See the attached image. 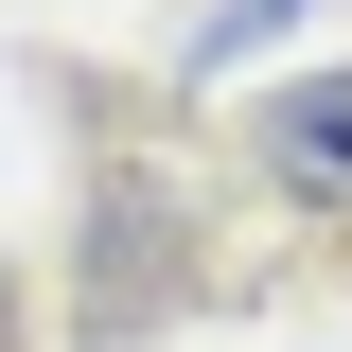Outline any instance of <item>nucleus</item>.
I'll return each mask as SVG.
<instances>
[{"label":"nucleus","mask_w":352,"mask_h":352,"mask_svg":"<svg viewBox=\"0 0 352 352\" xmlns=\"http://www.w3.org/2000/svg\"><path fill=\"white\" fill-rule=\"evenodd\" d=\"M0 352H18V300H0Z\"/></svg>","instance_id":"nucleus-2"},{"label":"nucleus","mask_w":352,"mask_h":352,"mask_svg":"<svg viewBox=\"0 0 352 352\" xmlns=\"http://www.w3.org/2000/svg\"><path fill=\"white\" fill-rule=\"evenodd\" d=\"M264 176L300 194V212H352V71H300V88H264Z\"/></svg>","instance_id":"nucleus-1"}]
</instances>
